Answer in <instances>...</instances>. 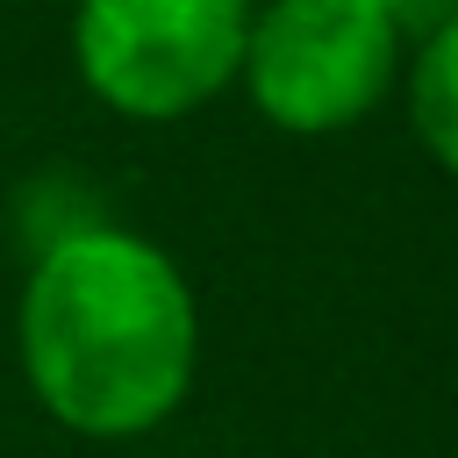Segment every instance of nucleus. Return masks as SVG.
Returning <instances> with one entry per match:
<instances>
[{
	"instance_id": "2",
	"label": "nucleus",
	"mask_w": 458,
	"mask_h": 458,
	"mask_svg": "<svg viewBox=\"0 0 458 458\" xmlns=\"http://www.w3.org/2000/svg\"><path fill=\"white\" fill-rule=\"evenodd\" d=\"M408 36L372 0H258L243 36V100L279 136H344L401 93Z\"/></svg>"
},
{
	"instance_id": "4",
	"label": "nucleus",
	"mask_w": 458,
	"mask_h": 458,
	"mask_svg": "<svg viewBox=\"0 0 458 458\" xmlns=\"http://www.w3.org/2000/svg\"><path fill=\"white\" fill-rule=\"evenodd\" d=\"M401 107H408V129L429 150V165L458 179V14L444 29H429V36L408 43Z\"/></svg>"
},
{
	"instance_id": "3",
	"label": "nucleus",
	"mask_w": 458,
	"mask_h": 458,
	"mask_svg": "<svg viewBox=\"0 0 458 458\" xmlns=\"http://www.w3.org/2000/svg\"><path fill=\"white\" fill-rule=\"evenodd\" d=\"M258 0H79L72 72L122 122H186L243 72Z\"/></svg>"
},
{
	"instance_id": "1",
	"label": "nucleus",
	"mask_w": 458,
	"mask_h": 458,
	"mask_svg": "<svg viewBox=\"0 0 458 458\" xmlns=\"http://www.w3.org/2000/svg\"><path fill=\"white\" fill-rule=\"evenodd\" d=\"M14 358L57 429L136 444L165 429L200 379V293L157 236L79 215L29 258Z\"/></svg>"
},
{
	"instance_id": "5",
	"label": "nucleus",
	"mask_w": 458,
	"mask_h": 458,
	"mask_svg": "<svg viewBox=\"0 0 458 458\" xmlns=\"http://www.w3.org/2000/svg\"><path fill=\"white\" fill-rule=\"evenodd\" d=\"M372 7H379L408 43H415V36H429V29H444V21L458 14V0H372Z\"/></svg>"
}]
</instances>
